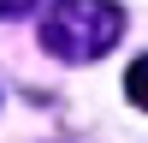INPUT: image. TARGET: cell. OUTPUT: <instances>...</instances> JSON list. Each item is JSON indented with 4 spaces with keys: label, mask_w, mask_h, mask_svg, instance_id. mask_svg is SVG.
I'll list each match as a JSON object with an SVG mask.
<instances>
[{
    "label": "cell",
    "mask_w": 148,
    "mask_h": 143,
    "mask_svg": "<svg viewBox=\"0 0 148 143\" xmlns=\"http://www.w3.org/2000/svg\"><path fill=\"white\" fill-rule=\"evenodd\" d=\"M125 36V12L107 0H59L42 18V48L53 60H101L107 48Z\"/></svg>",
    "instance_id": "1"
},
{
    "label": "cell",
    "mask_w": 148,
    "mask_h": 143,
    "mask_svg": "<svg viewBox=\"0 0 148 143\" xmlns=\"http://www.w3.org/2000/svg\"><path fill=\"white\" fill-rule=\"evenodd\" d=\"M125 95H130V101H136V107H148V54H142L136 66L125 72Z\"/></svg>",
    "instance_id": "2"
}]
</instances>
